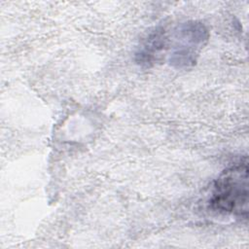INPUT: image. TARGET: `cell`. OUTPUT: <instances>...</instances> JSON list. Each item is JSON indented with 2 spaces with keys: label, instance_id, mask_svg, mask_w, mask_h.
<instances>
[{
  "label": "cell",
  "instance_id": "obj_1",
  "mask_svg": "<svg viewBox=\"0 0 249 249\" xmlns=\"http://www.w3.org/2000/svg\"><path fill=\"white\" fill-rule=\"evenodd\" d=\"M209 208L220 214L247 218L248 161L244 157L226 168L215 180L208 200Z\"/></svg>",
  "mask_w": 249,
  "mask_h": 249
},
{
  "label": "cell",
  "instance_id": "obj_2",
  "mask_svg": "<svg viewBox=\"0 0 249 249\" xmlns=\"http://www.w3.org/2000/svg\"><path fill=\"white\" fill-rule=\"evenodd\" d=\"M177 41L170 55V62L176 67H189L196 62V56L208 39L205 26L196 21H189L176 31Z\"/></svg>",
  "mask_w": 249,
  "mask_h": 249
},
{
  "label": "cell",
  "instance_id": "obj_3",
  "mask_svg": "<svg viewBox=\"0 0 249 249\" xmlns=\"http://www.w3.org/2000/svg\"><path fill=\"white\" fill-rule=\"evenodd\" d=\"M166 41L167 37L164 29L161 27L156 28L139 47L135 53V61L142 66H151L157 60L158 55L163 51Z\"/></svg>",
  "mask_w": 249,
  "mask_h": 249
}]
</instances>
